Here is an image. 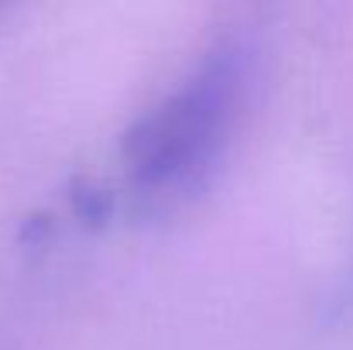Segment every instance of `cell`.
Wrapping results in <instances>:
<instances>
[{
  "instance_id": "obj_1",
  "label": "cell",
  "mask_w": 353,
  "mask_h": 350,
  "mask_svg": "<svg viewBox=\"0 0 353 350\" xmlns=\"http://www.w3.org/2000/svg\"><path fill=\"white\" fill-rule=\"evenodd\" d=\"M257 55L243 38H220L123 141V168L134 196L179 203L196 196L220 168L247 114Z\"/></svg>"
},
{
  "instance_id": "obj_2",
  "label": "cell",
  "mask_w": 353,
  "mask_h": 350,
  "mask_svg": "<svg viewBox=\"0 0 353 350\" xmlns=\"http://www.w3.org/2000/svg\"><path fill=\"white\" fill-rule=\"evenodd\" d=\"M340 306H353V275L347 278V285L340 289Z\"/></svg>"
}]
</instances>
